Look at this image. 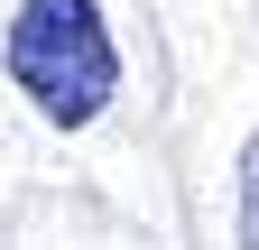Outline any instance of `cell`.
I'll return each instance as SVG.
<instances>
[{
    "instance_id": "7a4b0ae2",
    "label": "cell",
    "mask_w": 259,
    "mask_h": 250,
    "mask_svg": "<svg viewBox=\"0 0 259 250\" xmlns=\"http://www.w3.org/2000/svg\"><path fill=\"white\" fill-rule=\"evenodd\" d=\"M232 232H241V250H259V130L241 148V213H232Z\"/></svg>"
},
{
    "instance_id": "6da1fadb",
    "label": "cell",
    "mask_w": 259,
    "mask_h": 250,
    "mask_svg": "<svg viewBox=\"0 0 259 250\" xmlns=\"http://www.w3.org/2000/svg\"><path fill=\"white\" fill-rule=\"evenodd\" d=\"M0 74L47 130H83L120 93V47L102 0H19L10 37H0Z\"/></svg>"
}]
</instances>
